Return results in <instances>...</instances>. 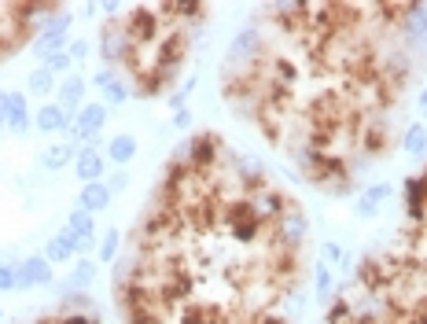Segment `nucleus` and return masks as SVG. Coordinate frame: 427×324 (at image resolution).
<instances>
[{"label":"nucleus","instance_id":"12","mask_svg":"<svg viewBox=\"0 0 427 324\" xmlns=\"http://www.w3.org/2000/svg\"><path fill=\"white\" fill-rule=\"evenodd\" d=\"M111 188L104 185V181H92V185H81V196H78V206L81 210H89V214L96 218V214H104V210L111 206Z\"/></svg>","mask_w":427,"mask_h":324},{"label":"nucleus","instance_id":"21","mask_svg":"<svg viewBox=\"0 0 427 324\" xmlns=\"http://www.w3.org/2000/svg\"><path fill=\"white\" fill-rule=\"evenodd\" d=\"M122 254V232L118 229H107L104 239H100V251H96V258H100L104 266H114V258Z\"/></svg>","mask_w":427,"mask_h":324},{"label":"nucleus","instance_id":"16","mask_svg":"<svg viewBox=\"0 0 427 324\" xmlns=\"http://www.w3.org/2000/svg\"><path fill=\"white\" fill-rule=\"evenodd\" d=\"M59 52H67V37H59V34H41V37L34 41V56H37L41 67H44L52 56H59Z\"/></svg>","mask_w":427,"mask_h":324},{"label":"nucleus","instance_id":"22","mask_svg":"<svg viewBox=\"0 0 427 324\" xmlns=\"http://www.w3.org/2000/svg\"><path fill=\"white\" fill-rule=\"evenodd\" d=\"M125 100H133V85H129L125 77H118V81H114V85L104 92V107H107V111H111V107H122Z\"/></svg>","mask_w":427,"mask_h":324},{"label":"nucleus","instance_id":"32","mask_svg":"<svg viewBox=\"0 0 427 324\" xmlns=\"http://www.w3.org/2000/svg\"><path fill=\"white\" fill-rule=\"evenodd\" d=\"M4 125H8V92L0 89V129H4Z\"/></svg>","mask_w":427,"mask_h":324},{"label":"nucleus","instance_id":"19","mask_svg":"<svg viewBox=\"0 0 427 324\" xmlns=\"http://www.w3.org/2000/svg\"><path fill=\"white\" fill-rule=\"evenodd\" d=\"M26 92H34V96H52V92H56V74L48 70V67H37L34 74L26 77Z\"/></svg>","mask_w":427,"mask_h":324},{"label":"nucleus","instance_id":"27","mask_svg":"<svg viewBox=\"0 0 427 324\" xmlns=\"http://www.w3.org/2000/svg\"><path fill=\"white\" fill-rule=\"evenodd\" d=\"M44 67L52 70V74H67V77H70V70H74V59H70V52H59V56H52V59H48Z\"/></svg>","mask_w":427,"mask_h":324},{"label":"nucleus","instance_id":"20","mask_svg":"<svg viewBox=\"0 0 427 324\" xmlns=\"http://www.w3.org/2000/svg\"><path fill=\"white\" fill-rule=\"evenodd\" d=\"M70 291H85L92 280H96V262H92V258H78V266L70 269Z\"/></svg>","mask_w":427,"mask_h":324},{"label":"nucleus","instance_id":"5","mask_svg":"<svg viewBox=\"0 0 427 324\" xmlns=\"http://www.w3.org/2000/svg\"><path fill=\"white\" fill-rule=\"evenodd\" d=\"M74 173L81 177V185H92V181H107V155L96 148H81L78 162H74Z\"/></svg>","mask_w":427,"mask_h":324},{"label":"nucleus","instance_id":"24","mask_svg":"<svg viewBox=\"0 0 427 324\" xmlns=\"http://www.w3.org/2000/svg\"><path fill=\"white\" fill-rule=\"evenodd\" d=\"M361 199H365L369 206L380 210V206L390 199V185H372V188H365V196H361Z\"/></svg>","mask_w":427,"mask_h":324},{"label":"nucleus","instance_id":"2","mask_svg":"<svg viewBox=\"0 0 427 324\" xmlns=\"http://www.w3.org/2000/svg\"><path fill=\"white\" fill-rule=\"evenodd\" d=\"M402 199H405L409 229H420V225H427V166L420 173H413L402 185Z\"/></svg>","mask_w":427,"mask_h":324},{"label":"nucleus","instance_id":"25","mask_svg":"<svg viewBox=\"0 0 427 324\" xmlns=\"http://www.w3.org/2000/svg\"><path fill=\"white\" fill-rule=\"evenodd\" d=\"M0 291H19V266H0Z\"/></svg>","mask_w":427,"mask_h":324},{"label":"nucleus","instance_id":"18","mask_svg":"<svg viewBox=\"0 0 427 324\" xmlns=\"http://www.w3.org/2000/svg\"><path fill=\"white\" fill-rule=\"evenodd\" d=\"M70 26H74V15H70V8H56L52 15L44 19V26H41V34H59V37H67L70 34Z\"/></svg>","mask_w":427,"mask_h":324},{"label":"nucleus","instance_id":"29","mask_svg":"<svg viewBox=\"0 0 427 324\" xmlns=\"http://www.w3.org/2000/svg\"><path fill=\"white\" fill-rule=\"evenodd\" d=\"M104 185H107V188H111V196H114V192H122V188H125V185H129V173H125V170H111V173H107V181H104Z\"/></svg>","mask_w":427,"mask_h":324},{"label":"nucleus","instance_id":"11","mask_svg":"<svg viewBox=\"0 0 427 324\" xmlns=\"http://www.w3.org/2000/svg\"><path fill=\"white\" fill-rule=\"evenodd\" d=\"M34 125V115H30V104H26V92H8V133H26Z\"/></svg>","mask_w":427,"mask_h":324},{"label":"nucleus","instance_id":"31","mask_svg":"<svg viewBox=\"0 0 427 324\" xmlns=\"http://www.w3.org/2000/svg\"><path fill=\"white\" fill-rule=\"evenodd\" d=\"M100 11H107L111 19H118V11H125V4H118V0H107V4H100Z\"/></svg>","mask_w":427,"mask_h":324},{"label":"nucleus","instance_id":"7","mask_svg":"<svg viewBox=\"0 0 427 324\" xmlns=\"http://www.w3.org/2000/svg\"><path fill=\"white\" fill-rule=\"evenodd\" d=\"M70 236H78V243H81V254H89L92 247H96V218L89 214V210H81V206H74L70 210V218H67V225H63Z\"/></svg>","mask_w":427,"mask_h":324},{"label":"nucleus","instance_id":"9","mask_svg":"<svg viewBox=\"0 0 427 324\" xmlns=\"http://www.w3.org/2000/svg\"><path fill=\"white\" fill-rule=\"evenodd\" d=\"M85 92H89V81L81 77V74L63 77V85H59V107L67 111V115H78V111L85 107Z\"/></svg>","mask_w":427,"mask_h":324},{"label":"nucleus","instance_id":"30","mask_svg":"<svg viewBox=\"0 0 427 324\" xmlns=\"http://www.w3.org/2000/svg\"><path fill=\"white\" fill-rule=\"evenodd\" d=\"M173 129H192V111H188V107L173 115Z\"/></svg>","mask_w":427,"mask_h":324},{"label":"nucleus","instance_id":"14","mask_svg":"<svg viewBox=\"0 0 427 324\" xmlns=\"http://www.w3.org/2000/svg\"><path fill=\"white\" fill-rule=\"evenodd\" d=\"M314 295H317L321 306H328L339 295V277H335V269H328L324 262L314 266Z\"/></svg>","mask_w":427,"mask_h":324},{"label":"nucleus","instance_id":"10","mask_svg":"<svg viewBox=\"0 0 427 324\" xmlns=\"http://www.w3.org/2000/svg\"><path fill=\"white\" fill-rule=\"evenodd\" d=\"M137 137L133 133H118V137H111V144H107V166H114V170H125V162H133L137 158Z\"/></svg>","mask_w":427,"mask_h":324},{"label":"nucleus","instance_id":"8","mask_svg":"<svg viewBox=\"0 0 427 324\" xmlns=\"http://www.w3.org/2000/svg\"><path fill=\"white\" fill-rule=\"evenodd\" d=\"M52 266H59V262H70V258H78L81 254V243H78V236H70L67 229H59L52 239L44 243V251H41Z\"/></svg>","mask_w":427,"mask_h":324},{"label":"nucleus","instance_id":"15","mask_svg":"<svg viewBox=\"0 0 427 324\" xmlns=\"http://www.w3.org/2000/svg\"><path fill=\"white\" fill-rule=\"evenodd\" d=\"M402 151L413 155V158H423V155H427V125H423V122L409 125L405 133H402Z\"/></svg>","mask_w":427,"mask_h":324},{"label":"nucleus","instance_id":"3","mask_svg":"<svg viewBox=\"0 0 427 324\" xmlns=\"http://www.w3.org/2000/svg\"><path fill=\"white\" fill-rule=\"evenodd\" d=\"M276 243H284V247H306L309 243V218L299 199H291L287 214L276 221Z\"/></svg>","mask_w":427,"mask_h":324},{"label":"nucleus","instance_id":"28","mask_svg":"<svg viewBox=\"0 0 427 324\" xmlns=\"http://www.w3.org/2000/svg\"><path fill=\"white\" fill-rule=\"evenodd\" d=\"M67 52H70L74 63H81V59H89V56H92V41H89V37H74Z\"/></svg>","mask_w":427,"mask_h":324},{"label":"nucleus","instance_id":"13","mask_svg":"<svg viewBox=\"0 0 427 324\" xmlns=\"http://www.w3.org/2000/svg\"><path fill=\"white\" fill-rule=\"evenodd\" d=\"M78 144L74 140H63V144H52V148H48L44 155H41V166L48 170V173H59L63 166H67V162H78Z\"/></svg>","mask_w":427,"mask_h":324},{"label":"nucleus","instance_id":"26","mask_svg":"<svg viewBox=\"0 0 427 324\" xmlns=\"http://www.w3.org/2000/svg\"><path fill=\"white\" fill-rule=\"evenodd\" d=\"M118 77H122V70H111V67H100V70L92 74V85L100 89V92H107V89H111V85H114V81H118Z\"/></svg>","mask_w":427,"mask_h":324},{"label":"nucleus","instance_id":"23","mask_svg":"<svg viewBox=\"0 0 427 324\" xmlns=\"http://www.w3.org/2000/svg\"><path fill=\"white\" fill-rule=\"evenodd\" d=\"M342 258H347V251H342V243H324V247H321V262H324L328 269L342 266Z\"/></svg>","mask_w":427,"mask_h":324},{"label":"nucleus","instance_id":"4","mask_svg":"<svg viewBox=\"0 0 427 324\" xmlns=\"http://www.w3.org/2000/svg\"><path fill=\"white\" fill-rule=\"evenodd\" d=\"M52 262L44 254H30L19 262V291H30V287H44L52 284Z\"/></svg>","mask_w":427,"mask_h":324},{"label":"nucleus","instance_id":"1","mask_svg":"<svg viewBox=\"0 0 427 324\" xmlns=\"http://www.w3.org/2000/svg\"><path fill=\"white\" fill-rule=\"evenodd\" d=\"M107 115H111V111L104 104H85V107L78 111V122H74V129H70L67 137L78 144V148H92V144L100 148V129L107 125Z\"/></svg>","mask_w":427,"mask_h":324},{"label":"nucleus","instance_id":"17","mask_svg":"<svg viewBox=\"0 0 427 324\" xmlns=\"http://www.w3.org/2000/svg\"><path fill=\"white\" fill-rule=\"evenodd\" d=\"M350 320H354V306H350V299L339 291V295L324 306V324H350Z\"/></svg>","mask_w":427,"mask_h":324},{"label":"nucleus","instance_id":"33","mask_svg":"<svg viewBox=\"0 0 427 324\" xmlns=\"http://www.w3.org/2000/svg\"><path fill=\"white\" fill-rule=\"evenodd\" d=\"M420 118H427V89H420Z\"/></svg>","mask_w":427,"mask_h":324},{"label":"nucleus","instance_id":"6","mask_svg":"<svg viewBox=\"0 0 427 324\" xmlns=\"http://www.w3.org/2000/svg\"><path fill=\"white\" fill-rule=\"evenodd\" d=\"M74 122H78V115H67L59 104H41L37 115H34L37 133H70Z\"/></svg>","mask_w":427,"mask_h":324}]
</instances>
